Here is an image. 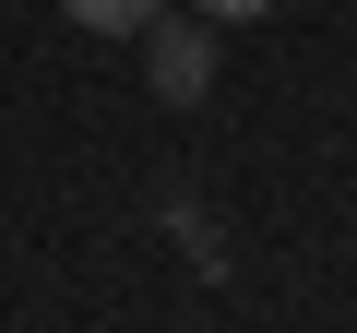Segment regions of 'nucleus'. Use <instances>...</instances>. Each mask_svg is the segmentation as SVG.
I'll list each match as a JSON object with an SVG mask.
<instances>
[{
	"mask_svg": "<svg viewBox=\"0 0 357 333\" xmlns=\"http://www.w3.org/2000/svg\"><path fill=\"white\" fill-rule=\"evenodd\" d=\"M143 72H155L167 107H203V95H215V24H203V13H191V24L155 13V24H143Z\"/></svg>",
	"mask_w": 357,
	"mask_h": 333,
	"instance_id": "1",
	"label": "nucleus"
},
{
	"mask_svg": "<svg viewBox=\"0 0 357 333\" xmlns=\"http://www.w3.org/2000/svg\"><path fill=\"white\" fill-rule=\"evenodd\" d=\"M191 13H203V24H262L274 0H191Z\"/></svg>",
	"mask_w": 357,
	"mask_h": 333,
	"instance_id": "3",
	"label": "nucleus"
},
{
	"mask_svg": "<svg viewBox=\"0 0 357 333\" xmlns=\"http://www.w3.org/2000/svg\"><path fill=\"white\" fill-rule=\"evenodd\" d=\"M60 13H72L84 36H143V24L167 13V0H60Z\"/></svg>",
	"mask_w": 357,
	"mask_h": 333,
	"instance_id": "2",
	"label": "nucleus"
}]
</instances>
